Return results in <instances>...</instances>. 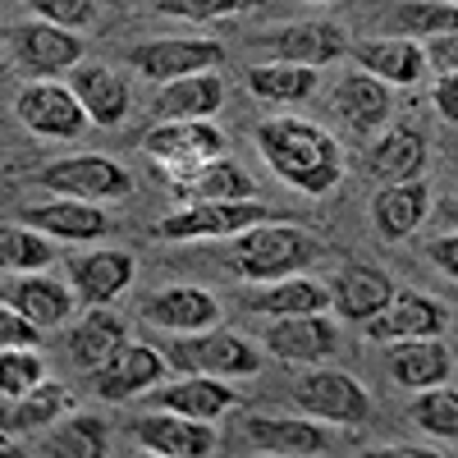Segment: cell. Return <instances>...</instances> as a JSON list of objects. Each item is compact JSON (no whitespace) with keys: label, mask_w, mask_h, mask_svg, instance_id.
Here are the masks:
<instances>
[{"label":"cell","mask_w":458,"mask_h":458,"mask_svg":"<svg viewBox=\"0 0 458 458\" xmlns=\"http://www.w3.org/2000/svg\"><path fill=\"white\" fill-rule=\"evenodd\" d=\"M14 64L28 73V79H64L83 64V42L73 28H60L51 19H23L10 37Z\"/></svg>","instance_id":"cell-7"},{"label":"cell","mask_w":458,"mask_h":458,"mask_svg":"<svg viewBox=\"0 0 458 458\" xmlns=\"http://www.w3.org/2000/svg\"><path fill=\"white\" fill-rule=\"evenodd\" d=\"M431 216V183L417 174V179H399V183H386L371 202V225L380 239H408L417 225Z\"/></svg>","instance_id":"cell-22"},{"label":"cell","mask_w":458,"mask_h":458,"mask_svg":"<svg viewBox=\"0 0 458 458\" xmlns=\"http://www.w3.org/2000/svg\"><path fill=\"white\" fill-rule=\"evenodd\" d=\"M0 261L5 271H47L55 261V239L37 225H5L0 229Z\"/></svg>","instance_id":"cell-36"},{"label":"cell","mask_w":458,"mask_h":458,"mask_svg":"<svg viewBox=\"0 0 458 458\" xmlns=\"http://www.w3.org/2000/svg\"><path fill=\"white\" fill-rule=\"evenodd\" d=\"M147 10L157 14H170V19H193V23H211V19H225V14H239L257 0H142Z\"/></svg>","instance_id":"cell-40"},{"label":"cell","mask_w":458,"mask_h":458,"mask_svg":"<svg viewBox=\"0 0 458 458\" xmlns=\"http://www.w3.org/2000/svg\"><path fill=\"white\" fill-rule=\"evenodd\" d=\"M101 202H83V198H55V202H37V207H28L23 211V220L28 225H37V229H47V234L60 243H92V239H101L106 229H110V220H106V211H97Z\"/></svg>","instance_id":"cell-25"},{"label":"cell","mask_w":458,"mask_h":458,"mask_svg":"<svg viewBox=\"0 0 458 458\" xmlns=\"http://www.w3.org/2000/svg\"><path fill=\"white\" fill-rule=\"evenodd\" d=\"M449 216H454V225H458V211H449Z\"/></svg>","instance_id":"cell-46"},{"label":"cell","mask_w":458,"mask_h":458,"mask_svg":"<svg viewBox=\"0 0 458 458\" xmlns=\"http://www.w3.org/2000/svg\"><path fill=\"white\" fill-rule=\"evenodd\" d=\"M335 114L344 120V129L358 133V138L380 133L390 120V83L367 73V69L344 73L339 88H335Z\"/></svg>","instance_id":"cell-20"},{"label":"cell","mask_w":458,"mask_h":458,"mask_svg":"<svg viewBox=\"0 0 458 458\" xmlns=\"http://www.w3.org/2000/svg\"><path fill=\"white\" fill-rule=\"evenodd\" d=\"M335 308V293L330 284L321 280H308V276H284V280H271L266 289L252 293V312L261 317H308V312H330Z\"/></svg>","instance_id":"cell-29"},{"label":"cell","mask_w":458,"mask_h":458,"mask_svg":"<svg viewBox=\"0 0 458 458\" xmlns=\"http://www.w3.org/2000/svg\"><path fill=\"white\" fill-rule=\"evenodd\" d=\"M276 211L257 202V198H234V202H179V211H170L157 225V239H174V243H198V239H234L243 229L271 220Z\"/></svg>","instance_id":"cell-5"},{"label":"cell","mask_w":458,"mask_h":458,"mask_svg":"<svg viewBox=\"0 0 458 458\" xmlns=\"http://www.w3.org/2000/svg\"><path fill=\"white\" fill-rule=\"evenodd\" d=\"M257 151L271 165V174H280L289 188L308 198H321L344 179V151L339 142L298 114H271L257 124Z\"/></svg>","instance_id":"cell-1"},{"label":"cell","mask_w":458,"mask_h":458,"mask_svg":"<svg viewBox=\"0 0 458 458\" xmlns=\"http://www.w3.org/2000/svg\"><path fill=\"white\" fill-rule=\"evenodd\" d=\"M42 380H47V367L37 358V349H0V394L5 399L28 394Z\"/></svg>","instance_id":"cell-39"},{"label":"cell","mask_w":458,"mask_h":458,"mask_svg":"<svg viewBox=\"0 0 458 458\" xmlns=\"http://www.w3.org/2000/svg\"><path fill=\"white\" fill-rule=\"evenodd\" d=\"M142 321L165 335H198L220 326V302L198 284H165L142 302Z\"/></svg>","instance_id":"cell-14"},{"label":"cell","mask_w":458,"mask_h":458,"mask_svg":"<svg viewBox=\"0 0 458 458\" xmlns=\"http://www.w3.org/2000/svg\"><path fill=\"white\" fill-rule=\"evenodd\" d=\"M427 64L431 73L440 79V73H458V32H440V37H427Z\"/></svg>","instance_id":"cell-43"},{"label":"cell","mask_w":458,"mask_h":458,"mask_svg":"<svg viewBox=\"0 0 458 458\" xmlns=\"http://www.w3.org/2000/svg\"><path fill=\"white\" fill-rule=\"evenodd\" d=\"M326 422L317 417H276V412H248L243 417V440L261 454H284V458H308V454H326L330 436L321 431Z\"/></svg>","instance_id":"cell-12"},{"label":"cell","mask_w":458,"mask_h":458,"mask_svg":"<svg viewBox=\"0 0 458 458\" xmlns=\"http://www.w3.org/2000/svg\"><path fill=\"white\" fill-rule=\"evenodd\" d=\"M42 326L32 317H23L14 302H0V349H37Z\"/></svg>","instance_id":"cell-41"},{"label":"cell","mask_w":458,"mask_h":458,"mask_svg":"<svg viewBox=\"0 0 458 458\" xmlns=\"http://www.w3.org/2000/svg\"><path fill=\"white\" fill-rule=\"evenodd\" d=\"M431 261L440 266L445 276L458 280V229H454V234H440V239L431 243Z\"/></svg>","instance_id":"cell-45"},{"label":"cell","mask_w":458,"mask_h":458,"mask_svg":"<svg viewBox=\"0 0 458 458\" xmlns=\"http://www.w3.org/2000/svg\"><path fill=\"white\" fill-rule=\"evenodd\" d=\"M110 449V436H106V422L97 412H69L47 431L42 440V454L47 458H101Z\"/></svg>","instance_id":"cell-34"},{"label":"cell","mask_w":458,"mask_h":458,"mask_svg":"<svg viewBox=\"0 0 458 458\" xmlns=\"http://www.w3.org/2000/svg\"><path fill=\"white\" fill-rule=\"evenodd\" d=\"M367 170L386 183H399V179H417L427 170V138L417 133L412 124H394L386 129L371 151H367Z\"/></svg>","instance_id":"cell-28"},{"label":"cell","mask_w":458,"mask_h":458,"mask_svg":"<svg viewBox=\"0 0 458 458\" xmlns=\"http://www.w3.org/2000/svg\"><path fill=\"white\" fill-rule=\"evenodd\" d=\"M220 60H225V47L207 42V37H161V42H147L133 51V69L151 83H170V79H183V73L216 69Z\"/></svg>","instance_id":"cell-13"},{"label":"cell","mask_w":458,"mask_h":458,"mask_svg":"<svg viewBox=\"0 0 458 458\" xmlns=\"http://www.w3.org/2000/svg\"><path fill=\"white\" fill-rule=\"evenodd\" d=\"M353 55H358V69L376 73V79H386L390 88H408V83H417V79L431 69V64H427V47L417 42V37H403V32L362 42Z\"/></svg>","instance_id":"cell-24"},{"label":"cell","mask_w":458,"mask_h":458,"mask_svg":"<svg viewBox=\"0 0 458 458\" xmlns=\"http://www.w3.org/2000/svg\"><path fill=\"white\" fill-rule=\"evenodd\" d=\"M436 110H440V120L458 124V73H440L436 79Z\"/></svg>","instance_id":"cell-44"},{"label":"cell","mask_w":458,"mask_h":458,"mask_svg":"<svg viewBox=\"0 0 458 458\" xmlns=\"http://www.w3.org/2000/svg\"><path fill=\"white\" fill-rule=\"evenodd\" d=\"M170 371L165 349H151V344H133L124 339L120 349L106 358V367L92 371V386L101 399H138L147 390H157Z\"/></svg>","instance_id":"cell-10"},{"label":"cell","mask_w":458,"mask_h":458,"mask_svg":"<svg viewBox=\"0 0 458 458\" xmlns=\"http://www.w3.org/2000/svg\"><path fill=\"white\" fill-rule=\"evenodd\" d=\"M408 417H412L417 431H427L436 440H458V390H449V386L422 390L412 399Z\"/></svg>","instance_id":"cell-37"},{"label":"cell","mask_w":458,"mask_h":458,"mask_svg":"<svg viewBox=\"0 0 458 458\" xmlns=\"http://www.w3.org/2000/svg\"><path fill=\"white\" fill-rule=\"evenodd\" d=\"M454 371L449 362V349L436 339H399L390 344V376L399 380L403 390H431V386H445Z\"/></svg>","instance_id":"cell-27"},{"label":"cell","mask_w":458,"mask_h":458,"mask_svg":"<svg viewBox=\"0 0 458 458\" xmlns=\"http://www.w3.org/2000/svg\"><path fill=\"white\" fill-rule=\"evenodd\" d=\"M220 106H225V83H220L216 69L170 79V83H161L157 97H151L157 120H211Z\"/></svg>","instance_id":"cell-23"},{"label":"cell","mask_w":458,"mask_h":458,"mask_svg":"<svg viewBox=\"0 0 458 458\" xmlns=\"http://www.w3.org/2000/svg\"><path fill=\"white\" fill-rule=\"evenodd\" d=\"M69 284L79 289L88 308H110L129 284H133V257L120 248H97L69 261Z\"/></svg>","instance_id":"cell-21"},{"label":"cell","mask_w":458,"mask_h":458,"mask_svg":"<svg viewBox=\"0 0 458 458\" xmlns=\"http://www.w3.org/2000/svg\"><path fill=\"white\" fill-rule=\"evenodd\" d=\"M317 257H321L317 234H308L302 225H289V220L280 225L276 216L229 239V266H234V276L257 280V284L308 271Z\"/></svg>","instance_id":"cell-2"},{"label":"cell","mask_w":458,"mask_h":458,"mask_svg":"<svg viewBox=\"0 0 458 458\" xmlns=\"http://www.w3.org/2000/svg\"><path fill=\"white\" fill-rule=\"evenodd\" d=\"M266 349H271L280 362L317 367L339 349V330H335V321H326V312L271 317V326H266Z\"/></svg>","instance_id":"cell-15"},{"label":"cell","mask_w":458,"mask_h":458,"mask_svg":"<svg viewBox=\"0 0 458 458\" xmlns=\"http://www.w3.org/2000/svg\"><path fill=\"white\" fill-rule=\"evenodd\" d=\"M60 417H69V390L60 380H42V386H32L28 394L19 399H5V417H0V427L5 436H28V431H51Z\"/></svg>","instance_id":"cell-31"},{"label":"cell","mask_w":458,"mask_h":458,"mask_svg":"<svg viewBox=\"0 0 458 458\" xmlns=\"http://www.w3.org/2000/svg\"><path fill=\"white\" fill-rule=\"evenodd\" d=\"M179 188V202H234V198H257V183L252 174H243L234 161H207L193 179H183L174 183Z\"/></svg>","instance_id":"cell-35"},{"label":"cell","mask_w":458,"mask_h":458,"mask_svg":"<svg viewBox=\"0 0 458 458\" xmlns=\"http://www.w3.org/2000/svg\"><path fill=\"white\" fill-rule=\"evenodd\" d=\"M293 403L326 427H358L371 412V394L358 380L349 371H330L321 362L293 380Z\"/></svg>","instance_id":"cell-6"},{"label":"cell","mask_w":458,"mask_h":458,"mask_svg":"<svg viewBox=\"0 0 458 458\" xmlns=\"http://www.w3.org/2000/svg\"><path fill=\"white\" fill-rule=\"evenodd\" d=\"M321 83L317 64H298V60H276V64H257L248 69V88L257 101H271V106H293V101H308Z\"/></svg>","instance_id":"cell-33"},{"label":"cell","mask_w":458,"mask_h":458,"mask_svg":"<svg viewBox=\"0 0 458 458\" xmlns=\"http://www.w3.org/2000/svg\"><path fill=\"white\" fill-rule=\"evenodd\" d=\"M14 110H19V120H23L28 133L55 138V142L79 138V133L92 124V114H88V106L79 101V92H73L69 83H60V79H32V83L19 92Z\"/></svg>","instance_id":"cell-8"},{"label":"cell","mask_w":458,"mask_h":458,"mask_svg":"<svg viewBox=\"0 0 458 458\" xmlns=\"http://www.w3.org/2000/svg\"><path fill=\"white\" fill-rule=\"evenodd\" d=\"M69 88L79 92V101L92 114V124H101V129H114L129 114V106H133L129 83L110 64H79L69 73Z\"/></svg>","instance_id":"cell-26"},{"label":"cell","mask_w":458,"mask_h":458,"mask_svg":"<svg viewBox=\"0 0 458 458\" xmlns=\"http://www.w3.org/2000/svg\"><path fill=\"white\" fill-rule=\"evenodd\" d=\"M129 335H124V321L114 317L110 308H88L79 321H73V330H69V358H73V367L79 371H97V367H106V358L120 349Z\"/></svg>","instance_id":"cell-30"},{"label":"cell","mask_w":458,"mask_h":458,"mask_svg":"<svg viewBox=\"0 0 458 458\" xmlns=\"http://www.w3.org/2000/svg\"><path fill=\"white\" fill-rule=\"evenodd\" d=\"M32 14H42L60 28H88L97 19V0H28Z\"/></svg>","instance_id":"cell-42"},{"label":"cell","mask_w":458,"mask_h":458,"mask_svg":"<svg viewBox=\"0 0 458 458\" xmlns=\"http://www.w3.org/2000/svg\"><path fill=\"white\" fill-rule=\"evenodd\" d=\"M133 436L147 454H161V458H211L216 454V431L202 417H183L170 408H151L133 422Z\"/></svg>","instance_id":"cell-11"},{"label":"cell","mask_w":458,"mask_h":458,"mask_svg":"<svg viewBox=\"0 0 458 458\" xmlns=\"http://www.w3.org/2000/svg\"><path fill=\"white\" fill-rule=\"evenodd\" d=\"M142 151L151 165H161L170 174V183H183L207 161L225 157V133L211 120H161L142 138Z\"/></svg>","instance_id":"cell-4"},{"label":"cell","mask_w":458,"mask_h":458,"mask_svg":"<svg viewBox=\"0 0 458 458\" xmlns=\"http://www.w3.org/2000/svg\"><path fill=\"white\" fill-rule=\"evenodd\" d=\"M37 183L55 198H83V202H124L133 193V174L110 157H64L42 165Z\"/></svg>","instance_id":"cell-9"},{"label":"cell","mask_w":458,"mask_h":458,"mask_svg":"<svg viewBox=\"0 0 458 458\" xmlns=\"http://www.w3.org/2000/svg\"><path fill=\"white\" fill-rule=\"evenodd\" d=\"M330 293H335V312L344 317V321H371V317H380L394 302V280L380 271V266H371V261H349L344 271L330 280Z\"/></svg>","instance_id":"cell-18"},{"label":"cell","mask_w":458,"mask_h":458,"mask_svg":"<svg viewBox=\"0 0 458 458\" xmlns=\"http://www.w3.org/2000/svg\"><path fill=\"white\" fill-rule=\"evenodd\" d=\"M151 408H170L183 417H202V422H220L225 412L239 408V390L225 386L220 376H183V380H161L157 390H147Z\"/></svg>","instance_id":"cell-16"},{"label":"cell","mask_w":458,"mask_h":458,"mask_svg":"<svg viewBox=\"0 0 458 458\" xmlns=\"http://www.w3.org/2000/svg\"><path fill=\"white\" fill-rule=\"evenodd\" d=\"M344 32L326 19H308V23H289L284 32L271 37V51L280 60H298V64H330L344 55Z\"/></svg>","instance_id":"cell-32"},{"label":"cell","mask_w":458,"mask_h":458,"mask_svg":"<svg viewBox=\"0 0 458 458\" xmlns=\"http://www.w3.org/2000/svg\"><path fill=\"white\" fill-rule=\"evenodd\" d=\"M5 302L23 317H32L42 330H55L64 321H73V302H79V289L73 284H60L42 271H10L5 276Z\"/></svg>","instance_id":"cell-17"},{"label":"cell","mask_w":458,"mask_h":458,"mask_svg":"<svg viewBox=\"0 0 458 458\" xmlns=\"http://www.w3.org/2000/svg\"><path fill=\"white\" fill-rule=\"evenodd\" d=\"M445 326H449V312L440 308L436 298H427V293H394V302L380 317H371L367 321V339H376V344H399V339H436V335H445Z\"/></svg>","instance_id":"cell-19"},{"label":"cell","mask_w":458,"mask_h":458,"mask_svg":"<svg viewBox=\"0 0 458 458\" xmlns=\"http://www.w3.org/2000/svg\"><path fill=\"white\" fill-rule=\"evenodd\" d=\"M165 358L183 376H220V380H239L261 371V353L243 335H229L220 326L198 330V335H174L165 344Z\"/></svg>","instance_id":"cell-3"},{"label":"cell","mask_w":458,"mask_h":458,"mask_svg":"<svg viewBox=\"0 0 458 458\" xmlns=\"http://www.w3.org/2000/svg\"><path fill=\"white\" fill-rule=\"evenodd\" d=\"M394 32L403 37H440V32H458V0H412L394 14Z\"/></svg>","instance_id":"cell-38"}]
</instances>
